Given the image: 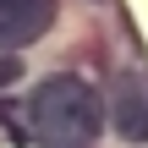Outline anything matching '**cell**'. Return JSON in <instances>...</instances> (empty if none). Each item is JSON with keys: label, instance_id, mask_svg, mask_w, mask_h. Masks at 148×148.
Here are the masks:
<instances>
[{"label": "cell", "instance_id": "6da1fadb", "mask_svg": "<svg viewBox=\"0 0 148 148\" xmlns=\"http://www.w3.org/2000/svg\"><path fill=\"white\" fill-rule=\"evenodd\" d=\"M27 126L44 148H88L99 132H104V99L71 77V71H55L33 88L27 99Z\"/></svg>", "mask_w": 148, "mask_h": 148}, {"label": "cell", "instance_id": "7a4b0ae2", "mask_svg": "<svg viewBox=\"0 0 148 148\" xmlns=\"http://www.w3.org/2000/svg\"><path fill=\"white\" fill-rule=\"evenodd\" d=\"M104 110H110V126H115L126 143H148V77L121 71Z\"/></svg>", "mask_w": 148, "mask_h": 148}, {"label": "cell", "instance_id": "3957f363", "mask_svg": "<svg viewBox=\"0 0 148 148\" xmlns=\"http://www.w3.org/2000/svg\"><path fill=\"white\" fill-rule=\"evenodd\" d=\"M60 0H0V49H22L55 27Z\"/></svg>", "mask_w": 148, "mask_h": 148}, {"label": "cell", "instance_id": "277c9868", "mask_svg": "<svg viewBox=\"0 0 148 148\" xmlns=\"http://www.w3.org/2000/svg\"><path fill=\"white\" fill-rule=\"evenodd\" d=\"M16 77H22V60H11V55H5V60H0V88H11Z\"/></svg>", "mask_w": 148, "mask_h": 148}]
</instances>
